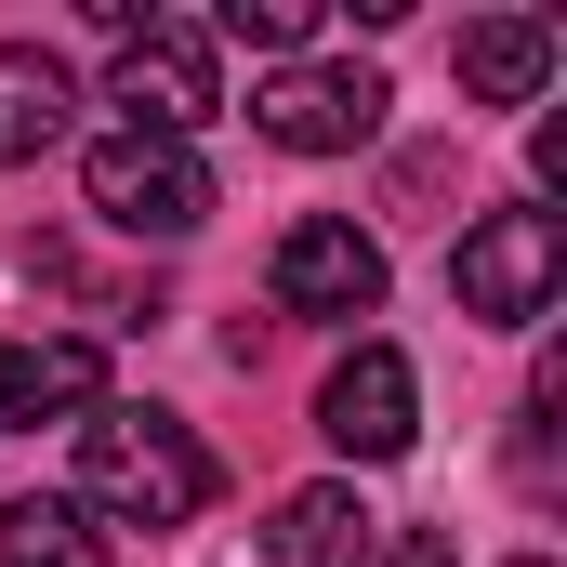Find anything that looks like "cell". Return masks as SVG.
<instances>
[{"mask_svg": "<svg viewBox=\"0 0 567 567\" xmlns=\"http://www.w3.org/2000/svg\"><path fill=\"white\" fill-rule=\"evenodd\" d=\"M212 502V449L172 423V410H80V515H120V528H185Z\"/></svg>", "mask_w": 567, "mask_h": 567, "instance_id": "obj_1", "label": "cell"}, {"mask_svg": "<svg viewBox=\"0 0 567 567\" xmlns=\"http://www.w3.org/2000/svg\"><path fill=\"white\" fill-rule=\"evenodd\" d=\"M449 290H462V317H488V330H542V317H555V290H567V225L542 212V198H515V212L462 225Z\"/></svg>", "mask_w": 567, "mask_h": 567, "instance_id": "obj_2", "label": "cell"}, {"mask_svg": "<svg viewBox=\"0 0 567 567\" xmlns=\"http://www.w3.org/2000/svg\"><path fill=\"white\" fill-rule=\"evenodd\" d=\"M106 106H133L120 133H158L185 145L212 106H225V66H212V27L198 13H133L120 27V66H106Z\"/></svg>", "mask_w": 567, "mask_h": 567, "instance_id": "obj_3", "label": "cell"}, {"mask_svg": "<svg viewBox=\"0 0 567 567\" xmlns=\"http://www.w3.org/2000/svg\"><path fill=\"white\" fill-rule=\"evenodd\" d=\"M80 185H93V212H106L120 238H198V225H212V172H198L185 145H158V133H106L80 158Z\"/></svg>", "mask_w": 567, "mask_h": 567, "instance_id": "obj_4", "label": "cell"}, {"mask_svg": "<svg viewBox=\"0 0 567 567\" xmlns=\"http://www.w3.org/2000/svg\"><path fill=\"white\" fill-rule=\"evenodd\" d=\"M383 66H278L265 93H251V133L290 145V158H343V145H370L383 133Z\"/></svg>", "mask_w": 567, "mask_h": 567, "instance_id": "obj_5", "label": "cell"}, {"mask_svg": "<svg viewBox=\"0 0 567 567\" xmlns=\"http://www.w3.org/2000/svg\"><path fill=\"white\" fill-rule=\"evenodd\" d=\"M265 290H278V317H383V238H357L343 212H303Z\"/></svg>", "mask_w": 567, "mask_h": 567, "instance_id": "obj_6", "label": "cell"}, {"mask_svg": "<svg viewBox=\"0 0 567 567\" xmlns=\"http://www.w3.org/2000/svg\"><path fill=\"white\" fill-rule=\"evenodd\" d=\"M317 435H330L343 462H396V449H410V357H396V343H357V357L317 383Z\"/></svg>", "mask_w": 567, "mask_h": 567, "instance_id": "obj_7", "label": "cell"}, {"mask_svg": "<svg viewBox=\"0 0 567 567\" xmlns=\"http://www.w3.org/2000/svg\"><path fill=\"white\" fill-rule=\"evenodd\" d=\"M66 410H106V357L93 343H0V435H27V423H66Z\"/></svg>", "mask_w": 567, "mask_h": 567, "instance_id": "obj_8", "label": "cell"}, {"mask_svg": "<svg viewBox=\"0 0 567 567\" xmlns=\"http://www.w3.org/2000/svg\"><path fill=\"white\" fill-rule=\"evenodd\" d=\"M449 66H462L475 106H542V80H555V13H475Z\"/></svg>", "mask_w": 567, "mask_h": 567, "instance_id": "obj_9", "label": "cell"}, {"mask_svg": "<svg viewBox=\"0 0 567 567\" xmlns=\"http://www.w3.org/2000/svg\"><path fill=\"white\" fill-rule=\"evenodd\" d=\"M265 567H383L370 502H357V488H290L278 528H265Z\"/></svg>", "mask_w": 567, "mask_h": 567, "instance_id": "obj_10", "label": "cell"}, {"mask_svg": "<svg viewBox=\"0 0 567 567\" xmlns=\"http://www.w3.org/2000/svg\"><path fill=\"white\" fill-rule=\"evenodd\" d=\"M66 106H80L66 66H53L40 40H0V172H13V158H53V145H66Z\"/></svg>", "mask_w": 567, "mask_h": 567, "instance_id": "obj_11", "label": "cell"}, {"mask_svg": "<svg viewBox=\"0 0 567 567\" xmlns=\"http://www.w3.org/2000/svg\"><path fill=\"white\" fill-rule=\"evenodd\" d=\"M0 567H106L80 502H0Z\"/></svg>", "mask_w": 567, "mask_h": 567, "instance_id": "obj_12", "label": "cell"}, {"mask_svg": "<svg viewBox=\"0 0 567 567\" xmlns=\"http://www.w3.org/2000/svg\"><path fill=\"white\" fill-rule=\"evenodd\" d=\"M212 40H251V53H303L317 40V0H225Z\"/></svg>", "mask_w": 567, "mask_h": 567, "instance_id": "obj_13", "label": "cell"}, {"mask_svg": "<svg viewBox=\"0 0 567 567\" xmlns=\"http://www.w3.org/2000/svg\"><path fill=\"white\" fill-rule=\"evenodd\" d=\"M383 567H462V542H449V528H396V555Z\"/></svg>", "mask_w": 567, "mask_h": 567, "instance_id": "obj_14", "label": "cell"}, {"mask_svg": "<svg viewBox=\"0 0 567 567\" xmlns=\"http://www.w3.org/2000/svg\"><path fill=\"white\" fill-rule=\"evenodd\" d=\"M515 567H555V555H515Z\"/></svg>", "mask_w": 567, "mask_h": 567, "instance_id": "obj_15", "label": "cell"}]
</instances>
